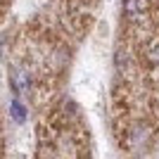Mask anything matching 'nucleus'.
Listing matches in <instances>:
<instances>
[{"mask_svg": "<svg viewBox=\"0 0 159 159\" xmlns=\"http://www.w3.org/2000/svg\"><path fill=\"white\" fill-rule=\"evenodd\" d=\"M26 86H29V76L24 71H14L12 74V88L17 90V93H24Z\"/></svg>", "mask_w": 159, "mask_h": 159, "instance_id": "f257e3e1", "label": "nucleus"}, {"mask_svg": "<svg viewBox=\"0 0 159 159\" xmlns=\"http://www.w3.org/2000/svg\"><path fill=\"white\" fill-rule=\"evenodd\" d=\"M12 112H14V116H17V119H24V107H21L19 105V102H14V105H12Z\"/></svg>", "mask_w": 159, "mask_h": 159, "instance_id": "f03ea898", "label": "nucleus"}]
</instances>
